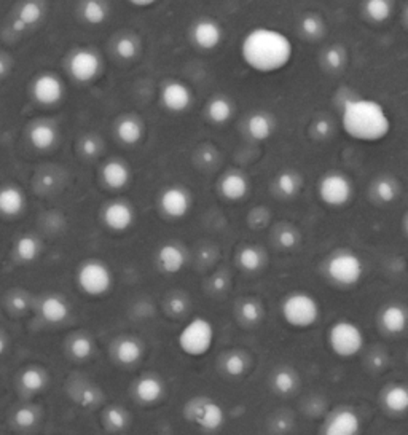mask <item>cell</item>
Masks as SVG:
<instances>
[{
    "mask_svg": "<svg viewBox=\"0 0 408 435\" xmlns=\"http://www.w3.org/2000/svg\"><path fill=\"white\" fill-rule=\"evenodd\" d=\"M201 163L206 164V166H212L214 163H216L217 160V153L214 152V148H204L201 150Z\"/></svg>",
    "mask_w": 408,
    "mask_h": 435,
    "instance_id": "53",
    "label": "cell"
},
{
    "mask_svg": "<svg viewBox=\"0 0 408 435\" xmlns=\"http://www.w3.org/2000/svg\"><path fill=\"white\" fill-rule=\"evenodd\" d=\"M381 402H383L384 408L389 413H394V415H402V413H405L408 408L407 386L399 383L386 386L383 395H381Z\"/></svg>",
    "mask_w": 408,
    "mask_h": 435,
    "instance_id": "27",
    "label": "cell"
},
{
    "mask_svg": "<svg viewBox=\"0 0 408 435\" xmlns=\"http://www.w3.org/2000/svg\"><path fill=\"white\" fill-rule=\"evenodd\" d=\"M7 306H8V309L12 311V313L23 314L29 309V306H31L29 297L24 292L10 293L7 297Z\"/></svg>",
    "mask_w": 408,
    "mask_h": 435,
    "instance_id": "47",
    "label": "cell"
},
{
    "mask_svg": "<svg viewBox=\"0 0 408 435\" xmlns=\"http://www.w3.org/2000/svg\"><path fill=\"white\" fill-rule=\"evenodd\" d=\"M115 53L117 56L123 59V61H131V59H134L137 56L139 53V45L137 42L133 39V37L130 35H125V37H120L115 42Z\"/></svg>",
    "mask_w": 408,
    "mask_h": 435,
    "instance_id": "44",
    "label": "cell"
},
{
    "mask_svg": "<svg viewBox=\"0 0 408 435\" xmlns=\"http://www.w3.org/2000/svg\"><path fill=\"white\" fill-rule=\"evenodd\" d=\"M53 184H55V179H53V176H44V179H42V185L46 187V189H50Z\"/></svg>",
    "mask_w": 408,
    "mask_h": 435,
    "instance_id": "59",
    "label": "cell"
},
{
    "mask_svg": "<svg viewBox=\"0 0 408 435\" xmlns=\"http://www.w3.org/2000/svg\"><path fill=\"white\" fill-rule=\"evenodd\" d=\"M265 254L259 246H244L243 249L238 252V265L241 270L248 273L260 271L263 265H265Z\"/></svg>",
    "mask_w": 408,
    "mask_h": 435,
    "instance_id": "32",
    "label": "cell"
},
{
    "mask_svg": "<svg viewBox=\"0 0 408 435\" xmlns=\"http://www.w3.org/2000/svg\"><path fill=\"white\" fill-rule=\"evenodd\" d=\"M64 91L62 80L53 72H42L31 83L32 98L42 105H56L62 101Z\"/></svg>",
    "mask_w": 408,
    "mask_h": 435,
    "instance_id": "11",
    "label": "cell"
},
{
    "mask_svg": "<svg viewBox=\"0 0 408 435\" xmlns=\"http://www.w3.org/2000/svg\"><path fill=\"white\" fill-rule=\"evenodd\" d=\"M276 239H278V244L281 246L282 249H294V247L298 244L300 234L297 230H294V228H282V230H279Z\"/></svg>",
    "mask_w": 408,
    "mask_h": 435,
    "instance_id": "48",
    "label": "cell"
},
{
    "mask_svg": "<svg viewBox=\"0 0 408 435\" xmlns=\"http://www.w3.org/2000/svg\"><path fill=\"white\" fill-rule=\"evenodd\" d=\"M192 40L200 50L212 51L222 44L223 29L217 21L200 19L192 28Z\"/></svg>",
    "mask_w": 408,
    "mask_h": 435,
    "instance_id": "15",
    "label": "cell"
},
{
    "mask_svg": "<svg viewBox=\"0 0 408 435\" xmlns=\"http://www.w3.org/2000/svg\"><path fill=\"white\" fill-rule=\"evenodd\" d=\"M28 206V198L23 189L13 184L0 187V216L18 217Z\"/></svg>",
    "mask_w": 408,
    "mask_h": 435,
    "instance_id": "18",
    "label": "cell"
},
{
    "mask_svg": "<svg viewBox=\"0 0 408 435\" xmlns=\"http://www.w3.org/2000/svg\"><path fill=\"white\" fill-rule=\"evenodd\" d=\"M133 7H137V8H148L152 7V5H155L158 2V0H128Z\"/></svg>",
    "mask_w": 408,
    "mask_h": 435,
    "instance_id": "56",
    "label": "cell"
},
{
    "mask_svg": "<svg viewBox=\"0 0 408 435\" xmlns=\"http://www.w3.org/2000/svg\"><path fill=\"white\" fill-rule=\"evenodd\" d=\"M166 392V386L158 375L147 373L139 378L134 384V395L142 404H157L163 399Z\"/></svg>",
    "mask_w": 408,
    "mask_h": 435,
    "instance_id": "20",
    "label": "cell"
},
{
    "mask_svg": "<svg viewBox=\"0 0 408 435\" xmlns=\"http://www.w3.org/2000/svg\"><path fill=\"white\" fill-rule=\"evenodd\" d=\"M42 254V243L34 234H23L16 239L13 246V255L19 263H34Z\"/></svg>",
    "mask_w": 408,
    "mask_h": 435,
    "instance_id": "28",
    "label": "cell"
},
{
    "mask_svg": "<svg viewBox=\"0 0 408 435\" xmlns=\"http://www.w3.org/2000/svg\"><path fill=\"white\" fill-rule=\"evenodd\" d=\"M233 115L232 102L225 98H212L206 105V117L214 125H225Z\"/></svg>",
    "mask_w": 408,
    "mask_h": 435,
    "instance_id": "36",
    "label": "cell"
},
{
    "mask_svg": "<svg viewBox=\"0 0 408 435\" xmlns=\"http://www.w3.org/2000/svg\"><path fill=\"white\" fill-rule=\"evenodd\" d=\"M219 191L227 201H241L249 193L248 177L241 173H227L219 184Z\"/></svg>",
    "mask_w": 408,
    "mask_h": 435,
    "instance_id": "21",
    "label": "cell"
},
{
    "mask_svg": "<svg viewBox=\"0 0 408 435\" xmlns=\"http://www.w3.org/2000/svg\"><path fill=\"white\" fill-rule=\"evenodd\" d=\"M330 351L340 359H352L365 346V334L357 322L340 319L332 324L327 334Z\"/></svg>",
    "mask_w": 408,
    "mask_h": 435,
    "instance_id": "5",
    "label": "cell"
},
{
    "mask_svg": "<svg viewBox=\"0 0 408 435\" xmlns=\"http://www.w3.org/2000/svg\"><path fill=\"white\" fill-rule=\"evenodd\" d=\"M80 15L87 24L101 26L105 23L109 10L102 0H83L82 7H80Z\"/></svg>",
    "mask_w": 408,
    "mask_h": 435,
    "instance_id": "35",
    "label": "cell"
},
{
    "mask_svg": "<svg viewBox=\"0 0 408 435\" xmlns=\"http://www.w3.org/2000/svg\"><path fill=\"white\" fill-rule=\"evenodd\" d=\"M102 62L98 53L90 50V48H80L69 58V74L72 75L74 80L80 83H90L98 77L101 72Z\"/></svg>",
    "mask_w": 408,
    "mask_h": 435,
    "instance_id": "10",
    "label": "cell"
},
{
    "mask_svg": "<svg viewBox=\"0 0 408 435\" xmlns=\"http://www.w3.org/2000/svg\"><path fill=\"white\" fill-rule=\"evenodd\" d=\"M102 421L112 431H121L130 424V416H128V411L120 407H109L102 415Z\"/></svg>",
    "mask_w": 408,
    "mask_h": 435,
    "instance_id": "43",
    "label": "cell"
},
{
    "mask_svg": "<svg viewBox=\"0 0 408 435\" xmlns=\"http://www.w3.org/2000/svg\"><path fill=\"white\" fill-rule=\"evenodd\" d=\"M18 383L23 391L29 392V394H37V392H42L48 386V373L42 367L29 365V367L21 370Z\"/></svg>",
    "mask_w": 408,
    "mask_h": 435,
    "instance_id": "29",
    "label": "cell"
},
{
    "mask_svg": "<svg viewBox=\"0 0 408 435\" xmlns=\"http://www.w3.org/2000/svg\"><path fill=\"white\" fill-rule=\"evenodd\" d=\"M40 420V411L32 405H23L16 408L13 413V424L21 431H28L37 426V423Z\"/></svg>",
    "mask_w": 408,
    "mask_h": 435,
    "instance_id": "40",
    "label": "cell"
},
{
    "mask_svg": "<svg viewBox=\"0 0 408 435\" xmlns=\"http://www.w3.org/2000/svg\"><path fill=\"white\" fill-rule=\"evenodd\" d=\"M298 375L292 368H278L271 377V388L279 395H289L297 389Z\"/></svg>",
    "mask_w": 408,
    "mask_h": 435,
    "instance_id": "34",
    "label": "cell"
},
{
    "mask_svg": "<svg viewBox=\"0 0 408 435\" xmlns=\"http://www.w3.org/2000/svg\"><path fill=\"white\" fill-rule=\"evenodd\" d=\"M322 29H324V24H322V19L316 15H308L302 19V32L309 37V39H318L322 34Z\"/></svg>",
    "mask_w": 408,
    "mask_h": 435,
    "instance_id": "46",
    "label": "cell"
},
{
    "mask_svg": "<svg viewBox=\"0 0 408 435\" xmlns=\"http://www.w3.org/2000/svg\"><path fill=\"white\" fill-rule=\"evenodd\" d=\"M166 308H168V311L173 316H182L189 309V300L182 297V295H173L166 302Z\"/></svg>",
    "mask_w": 408,
    "mask_h": 435,
    "instance_id": "50",
    "label": "cell"
},
{
    "mask_svg": "<svg viewBox=\"0 0 408 435\" xmlns=\"http://www.w3.org/2000/svg\"><path fill=\"white\" fill-rule=\"evenodd\" d=\"M115 134L118 141L125 145H136L141 142L144 130L141 121H137L136 118H123L117 123Z\"/></svg>",
    "mask_w": 408,
    "mask_h": 435,
    "instance_id": "33",
    "label": "cell"
},
{
    "mask_svg": "<svg viewBox=\"0 0 408 435\" xmlns=\"http://www.w3.org/2000/svg\"><path fill=\"white\" fill-rule=\"evenodd\" d=\"M185 420L201 431L216 432L225 424V410L211 397H193L184 407Z\"/></svg>",
    "mask_w": 408,
    "mask_h": 435,
    "instance_id": "8",
    "label": "cell"
},
{
    "mask_svg": "<svg viewBox=\"0 0 408 435\" xmlns=\"http://www.w3.org/2000/svg\"><path fill=\"white\" fill-rule=\"evenodd\" d=\"M69 354H71L72 359L75 361H87L94 352V343L88 335H74L71 340H69Z\"/></svg>",
    "mask_w": 408,
    "mask_h": 435,
    "instance_id": "37",
    "label": "cell"
},
{
    "mask_svg": "<svg viewBox=\"0 0 408 435\" xmlns=\"http://www.w3.org/2000/svg\"><path fill=\"white\" fill-rule=\"evenodd\" d=\"M352 184L345 174L329 173L318 184V195L321 201L330 207H343L351 201Z\"/></svg>",
    "mask_w": 408,
    "mask_h": 435,
    "instance_id": "9",
    "label": "cell"
},
{
    "mask_svg": "<svg viewBox=\"0 0 408 435\" xmlns=\"http://www.w3.org/2000/svg\"><path fill=\"white\" fill-rule=\"evenodd\" d=\"M101 177L107 189L121 190L130 184L131 171L121 161H107L101 171Z\"/></svg>",
    "mask_w": 408,
    "mask_h": 435,
    "instance_id": "23",
    "label": "cell"
},
{
    "mask_svg": "<svg viewBox=\"0 0 408 435\" xmlns=\"http://www.w3.org/2000/svg\"><path fill=\"white\" fill-rule=\"evenodd\" d=\"M241 58L252 71L275 74L292 62L294 44L281 31L255 28L241 42Z\"/></svg>",
    "mask_w": 408,
    "mask_h": 435,
    "instance_id": "1",
    "label": "cell"
},
{
    "mask_svg": "<svg viewBox=\"0 0 408 435\" xmlns=\"http://www.w3.org/2000/svg\"><path fill=\"white\" fill-rule=\"evenodd\" d=\"M8 71H10V64L5 58L0 56V77H5V75H8Z\"/></svg>",
    "mask_w": 408,
    "mask_h": 435,
    "instance_id": "58",
    "label": "cell"
},
{
    "mask_svg": "<svg viewBox=\"0 0 408 435\" xmlns=\"http://www.w3.org/2000/svg\"><path fill=\"white\" fill-rule=\"evenodd\" d=\"M372 190L375 200L384 204L396 201V198L399 196V185H397V182L394 179H391V177H380V179L373 184Z\"/></svg>",
    "mask_w": 408,
    "mask_h": 435,
    "instance_id": "38",
    "label": "cell"
},
{
    "mask_svg": "<svg viewBox=\"0 0 408 435\" xmlns=\"http://www.w3.org/2000/svg\"><path fill=\"white\" fill-rule=\"evenodd\" d=\"M28 136L32 147L39 152H48L58 142V130L46 121L35 123L34 126H31Z\"/></svg>",
    "mask_w": 408,
    "mask_h": 435,
    "instance_id": "26",
    "label": "cell"
},
{
    "mask_svg": "<svg viewBox=\"0 0 408 435\" xmlns=\"http://www.w3.org/2000/svg\"><path fill=\"white\" fill-rule=\"evenodd\" d=\"M249 367V357L244 351L239 349H233L225 354L222 359V372L230 378H239L248 372Z\"/></svg>",
    "mask_w": 408,
    "mask_h": 435,
    "instance_id": "31",
    "label": "cell"
},
{
    "mask_svg": "<svg viewBox=\"0 0 408 435\" xmlns=\"http://www.w3.org/2000/svg\"><path fill=\"white\" fill-rule=\"evenodd\" d=\"M192 196L184 187H168L160 196V207L166 217L184 219L192 209Z\"/></svg>",
    "mask_w": 408,
    "mask_h": 435,
    "instance_id": "14",
    "label": "cell"
},
{
    "mask_svg": "<svg viewBox=\"0 0 408 435\" xmlns=\"http://www.w3.org/2000/svg\"><path fill=\"white\" fill-rule=\"evenodd\" d=\"M161 102L173 114H182L192 105L193 94L185 83L173 80V82L164 83L161 89Z\"/></svg>",
    "mask_w": 408,
    "mask_h": 435,
    "instance_id": "17",
    "label": "cell"
},
{
    "mask_svg": "<svg viewBox=\"0 0 408 435\" xmlns=\"http://www.w3.org/2000/svg\"><path fill=\"white\" fill-rule=\"evenodd\" d=\"M155 262H157L158 270L163 273V275L173 276L184 270L187 263V252L180 244L166 243L158 247Z\"/></svg>",
    "mask_w": 408,
    "mask_h": 435,
    "instance_id": "16",
    "label": "cell"
},
{
    "mask_svg": "<svg viewBox=\"0 0 408 435\" xmlns=\"http://www.w3.org/2000/svg\"><path fill=\"white\" fill-rule=\"evenodd\" d=\"M99 150H101V142L98 137L85 136L82 141H80V152H82L83 157L93 158L99 153Z\"/></svg>",
    "mask_w": 408,
    "mask_h": 435,
    "instance_id": "49",
    "label": "cell"
},
{
    "mask_svg": "<svg viewBox=\"0 0 408 435\" xmlns=\"http://www.w3.org/2000/svg\"><path fill=\"white\" fill-rule=\"evenodd\" d=\"M136 220V212L130 203L112 201L102 209V222L115 233H123L133 227Z\"/></svg>",
    "mask_w": 408,
    "mask_h": 435,
    "instance_id": "13",
    "label": "cell"
},
{
    "mask_svg": "<svg viewBox=\"0 0 408 435\" xmlns=\"http://www.w3.org/2000/svg\"><path fill=\"white\" fill-rule=\"evenodd\" d=\"M275 131V121L270 115L257 112L252 114L248 120V134L254 141H266Z\"/></svg>",
    "mask_w": 408,
    "mask_h": 435,
    "instance_id": "30",
    "label": "cell"
},
{
    "mask_svg": "<svg viewBox=\"0 0 408 435\" xmlns=\"http://www.w3.org/2000/svg\"><path fill=\"white\" fill-rule=\"evenodd\" d=\"M39 313L40 318L48 322V324L58 325L62 324L64 321H67L69 316H71V306H69L67 300L61 297V295L50 293L40 300Z\"/></svg>",
    "mask_w": 408,
    "mask_h": 435,
    "instance_id": "19",
    "label": "cell"
},
{
    "mask_svg": "<svg viewBox=\"0 0 408 435\" xmlns=\"http://www.w3.org/2000/svg\"><path fill=\"white\" fill-rule=\"evenodd\" d=\"M324 62L330 71H340L346 64V53L340 46H329L324 51Z\"/></svg>",
    "mask_w": 408,
    "mask_h": 435,
    "instance_id": "45",
    "label": "cell"
},
{
    "mask_svg": "<svg viewBox=\"0 0 408 435\" xmlns=\"http://www.w3.org/2000/svg\"><path fill=\"white\" fill-rule=\"evenodd\" d=\"M214 345H216V327L204 316L192 318L177 335V346L192 359L207 356Z\"/></svg>",
    "mask_w": 408,
    "mask_h": 435,
    "instance_id": "3",
    "label": "cell"
},
{
    "mask_svg": "<svg viewBox=\"0 0 408 435\" xmlns=\"http://www.w3.org/2000/svg\"><path fill=\"white\" fill-rule=\"evenodd\" d=\"M239 319L248 325H255L263 319V306L259 300L248 298L239 305Z\"/></svg>",
    "mask_w": 408,
    "mask_h": 435,
    "instance_id": "42",
    "label": "cell"
},
{
    "mask_svg": "<svg viewBox=\"0 0 408 435\" xmlns=\"http://www.w3.org/2000/svg\"><path fill=\"white\" fill-rule=\"evenodd\" d=\"M78 402L82 404L83 407H90V405H94L96 402V395H94V389L93 388H87L82 391V394H80L78 397Z\"/></svg>",
    "mask_w": 408,
    "mask_h": 435,
    "instance_id": "52",
    "label": "cell"
},
{
    "mask_svg": "<svg viewBox=\"0 0 408 435\" xmlns=\"http://www.w3.org/2000/svg\"><path fill=\"white\" fill-rule=\"evenodd\" d=\"M325 273L338 287H354L364 278L365 265L356 252L338 249L327 260Z\"/></svg>",
    "mask_w": 408,
    "mask_h": 435,
    "instance_id": "7",
    "label": "cell"
},
{
    "mask_svg": "<svg viewBox=\"0 0 408 435\" xmlns=\"http://www.w3.org/2000/svg\"><path fill=\"white\" fill-rule=\"evenodd\" d=\"M8 351V338L3 332H0V357Z\"/></svg>",
    "mask_w": 408,
    "mask_h": 435,
    "instance_id": "57",
    "label": "cell"
},
{
    "mask_svg": "<svg viewBox=\"0 0 408 435\" xmlns=\"http://www.w3.org/2000/svg\"><path fill=\"white\" fill-rule=\"evenodd\" d=\"M281 316L292 329L306 330L318 324L321 319V305L309 292L295 290L286 295L281 303Z\"/></svg>",
    "mask_w": 408,
    "mask_h": 435,
    "instance_id": "4",
    "label": "cell"
},
{
    "mask_svg": "<svg viewBox=\"0 0 408 435\" xmlns=\"http://www.w3.org/2000/svg\"><path fill=\"white\" fill-rule=\"evenodd\" d=\"M75 282L88 297H104L114 287V273L105 262L87 259L75 271Z\"/></svg>",
    "mask_w": 408,
    "mask_h": 435,
    "instance_id": "6",
    "label": "cell"
},
{
    "mask_svg": "<svg viewBox=\"0 0 408 435\" xmlns=\"http://www.w3.org/2000/svg\"><path fill=\"white\" fill-rule=\"evenodd\" d=\"M380 324L386 334L399 335L407 327V311L397 303L386 305L380 313Z\"/></svg>",
    "mask_w": 408,
    "mask_h": 435,
    "instance_id": "24",
    "label": "cell"
},
{
    "mask_svg": "<svg viewBox=\"0 0 408 435\" xmlns=\"http://www.w3.org/2000/svg\"><path fill=\"white\" fill-rule=\"evenodd\" d=\"M386 362H388V359H386L384 354L381 352H375L372 357H370V365H372L373 370H381L384 368Z\"/></svg>",
    "mask_w": 408,
    "mask_h": 435,
    "instance_id": "54",
    "label": "cell"
},
{
    "mask_svg": "<svg viewBox=\"0 0 408 435\" xmlns=\"http://www.w3.org/2000/svg\"><path fill=\"white\" fill-rule=\"evenodd\" d=\"M313 131H314V136L318 139H327L332 134V131H334V128H332V123L329 120H325V118H319L318 121H314Z\"/></svg>",
    "mask_w": 408,
    "mask_h": 435,
    "instance_id": "51",
    "label": "cell"
},
{
    "mask_svg": "<svg viewBox=\"0 0 408 435\" xmlns=\"http://www.w3.org/2000/svg\"><path fill=\"white\" fill-rule=\"evenodd\" d=\"M114 356L121 365L137 364L144 356V343L136 336H121L115 343Z\"/></svg>",
    "mask_w": 408,
    "mask_h": 435,
    "instance_id": "22",
    "label": "cell"
},
{
    "mask_svg": "<svg viewBox=\"0 0 408 435\" xmlns=\"http://www.w3.org/2000/svg\"><path fill=\"white\" fill-rule=\"evenodd\" d=\"M212 287L216 292H223V290L228 289V279L223 275H217L212 281Z\"/></svg>",
    "mask_w": 408,
    "mask_h": 435,
    "instance_id": "55",
    "label": "cell"
},
{
    "mask_svg": "<svg viewBox=\"0 0 408 435\" xmlns=\"http://www.w3.org/2000/svg\"><path fill=\"white\" fill-rule=\"evenodd\" d=\"M300 187H302L300 177L298 174L292 173V171H284V173L276 177V190L279 191V195H282L284 198L297 196Z\"/></svg>",
    "mask_w": 408,
    "mask_h": 435,
    "instance_id": "41",
    "label": "cell"
},
{
    "mask_svg": "<svg viewBox=\"0 0 408 435\" xmlns=\"http://www.w3.org/2000/svg\"><path fill=\"white\" fill-rule=\"evenodd\" d=\"M364 10L368 19L375 21V23H384L393 15V3L391 0H367Z\"/></svg>",
    "mask_w": 408,
    "mask_h": 435,
    "instance_id": "39",
    "label": "cell"
},
{
    "mask_svg": "<svg viewBox=\"0 0 408 435\" xmlns=\"http://www.w3.org/2000/svg\"><path fill=\"white\" fill-rule=\"evenodd\" d=\"M362 429L361 416L351 408H338L327 418L322 435H359Z\"/></svg>",
    "mask_w": 408,
    "mask_h": 435,
    "instance_id": "12",
    "label": "cell"
},
{
    "mask_svg": "<svg viewBox=\"0 0 408 435\" xmlns=\"http://www.w3.org/2000/svg\"><path fill=\"white\" fill-rule=\"evenodd\" d=\"M341 126L354 141L377 144L389 136L393 121L378 101L356 98L345 101Z\"/></svg>",
    "mask_w": 408,
    "mask_h": 435,
    "instance_id": "2",
    "label": "cell"
},
{
    "mask_svg": "<svg viewBox=\"0 0 408 435\" xmlns=\"http://www.w3.org/2000/svg\"><path fill=\"white\" fill-rule=\"evenodd\" d=\"M42 18H44L42 3L37 2V0H26V2L21 3L12 28L15 32H24L26 29L32 28V26L39 24Z\"/></svg>",
    "mask_w": 408,
    "mask_h": 435,
    "instance_id": "25",
    "label": "cell"
}]
</instances>
